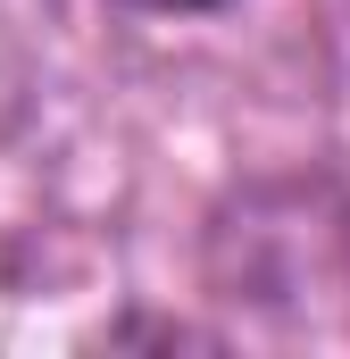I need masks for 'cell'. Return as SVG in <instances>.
<instances>
[{
    "mask_svg": "<svg viewBox=\"0 0 350 359\" xmlns=\"http://www.w3.org/2000/svg\"><path fill=\"white\" fill-rule=\"evenodd\" d=\"M142 8H217V0H142Z\"/></svg>",
    "mask_w": 350,
    "mask_h": 359,
    "instance_id": "1",
    "label": "cell"
}]
</instances>
